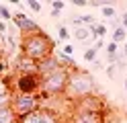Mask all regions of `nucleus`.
I'll return each mask as SVG.
<instances>
[{
  "label": "nucleus",
  "instance_id": "9b49d317",
  "mask_svg": "<svg viewBox=\"0 0 127 123\" xmlns=\"http://www.w3.org/2000/svg\"><path fill=\"white\" fill-rule=\"evenodd\" d=\"M37 64H39V76H47V74H51L53 70H58L62 66L55 55H49V57H45V60L37 62Z\"/></svg>",
  "mask_w": 127,
  "mask_h": 123
},
{
  "label": "nucleus",
  "instance_id": "72a5a7b5",
  "mask_svg": "<svg viewBox=\"0 0 127 123\" xmlns=\"http://www.w3.org/2000/svg\"><path fill=\"white\" fill-rule=\"evenodd\" d=\"M125 92H127V78H125Z\"/></svg>",
  "mask_w": 127,
  "mask_h": 123
},
{
  "label": "nucleus",
  "instance_id": "2eb2a0df",
  "mask_svg": "<svg viewBox=\"0 0 127 123\" xmlns=\"http://www.w3.org/2000/svg\"><path fill=\"white\" fill-rule=\"evenodd\" d=\"M125 39H127V31L123 27H119V29L113 31V41H115V43H123Z\"/></svg>",
  "mask_w": 127,
  "mask_h": 123
},
{
  "label": "nucleus",
  "instance_id": "b1692460",
  "mask_svg": "<svg viewBox=\"0 0 127 123\" xmlns=\"http://www.w3.org/2000/svg\"><path fill=\"white\" fill-rule=\"evenodd\" d=\"M6 68H8V64H6V60L2 55H0V80L4 78V72H6Z\"/></svg>",
  "mask_w": 127,
  "mask_h": 123
},
{
  "label": "nucleus",
  "instance_id": "423d86ee",
  "mask_svg": "<svg viewBox=\"0 0 127 123\" xmlns=\"http://www.w3.org/2000/svg\"><path fill=\"white\" fill-rule=\"evenodd\" d=\"M70 107H72L70 111H80V113H102L105 109H109L107 101L100 94H88V96L80 98V101L72 103Z\"/></svg>",
  "mask_w": 127,
  "mask_h": 123
},
{
  "label": "nucleus",
  "instance_id": "7ed1b4c3",
  "mask_svg": "<svg viewBox=\"0 0 127 123\" xmlns=\"http://www.w3.org/2000/svg\"><path fill=\"white\" fill-rule=\"evenodd\" d=\"M70 72H72V68L60 66V68L53 70L51 74L41 76V88H39L41 98H58V96H64V94H66L68 80H70Z\"/></svg>",
  "mask_w": 127,
  "mask_h": 123
},
{
  "label": "nucleus",
  "instance_id": "473e14b6",
  "mask_svg": "<svg viewBox=\"0 0 127 123\" xmlns=\"http://www.w3.org/2000/svg\"><path fill=\"white\" fill-rule=\"evenodd\" d=\"M123 55L127 57V45H123Z\"/></svg>",
  "mask_w": 127,
  "mask_h": 123
},
{
  "label": "nucleus",
  "instance_id": "aec40b11",
  "mask_svg": "<svg viewBox=\"0 0 127 123\" xmlns=\"http://www.w3.org/2000/svg\"><path fill=\"white\" fill-rule=\"evenodd\" d=\"M115 14H117V10L113 6H102V16H105V19H115Z\"/></svg>",
  "mask_w": 127,
  "mask_h": 123
},
{
  "label": "nucleus",
  "instance_id": "412c9836",
  "mask_svg": "<svg viewBox=\"0 0 127 123\" xmlns=\"http://www.w3.org/2000/svg\"><path fill=\"white\" fill-rule=\"evenodd\" d=\"M105 49H107V55H115V53L119 51V43L111 41V43H107V45H105Z\"/></svg>",
  "mask_w": 127,
  "mask_h": 123
},
{
  "label": "nucleus",
  "instance_id": "5701e85b",
  "mask_svg": "<svg viewBox=\"0 0 127 123\" xmlns=\"http://www.w3.org/2000/svg\"><path fill=\"white\" fill-rule=\"evenodd\" d=\"M29 8H31V10H33V12H41V2H37V0H29Z\"/></svg>",
  "mask_w": 127,
  "mask_h": 123
},
{
  "label": "nucleus",
  "instance_id": "dca6fc26",
  "mask_svg": "<svg viewBox=\"0 0 127 123\" xmlns=\"http://www.w3.org/2000/svg\"><path fill=\"white\" fill-rule=\"evenodd\" d=\"M0 21H4V23H12V12H10L4 4H0Z\"/></svg>",
  "mask_w": 127,
  "mask_h": 123
},
{
  "label": "nucleus",
  "instance_id": "cd10ccee",
  "mask_svg": "<svg viewBox=\"0 0 127 123\" xmlns=\"http://www.w3.org/2000/svg\"><path fill=\"white\" fill-rule=\"evenodd\" d=\"M92 47L98 51V49H102V47H105V41H102V39H94V45H92Z\"/></svg>",
  "mask_w": 127,
  "mask_h": 123
},
{
  "label": "nucleus",
  "instance_id": "bb28decb",
  "mask_svg": "<svg viewBox=\"0 0 127 123\" xmlns=\"http://www.w3.org/2000/svg\"><path fill=\"white\" fill-rule=\"evenodd\" d=\"M64 53H66V55H70V57H72V53H74V45H64Z\"/></svg>",
  "mask_w": 127,
  "mask_h": 123
},
{
  "label": "nucleus",
  "instance_id": "20e7f679",
  "mask_svg": "<svg viewBox=\"0 0 127 123\" xmlns=\"http://www.w3.org/2000/svg\"><path fill=\"white\" fill-rule=\"evenodd\" d=\"M39 107H43L41 94H23V92H12L10 94V109L17 115V119L27 117L29 113L37 111Z\"/></svg>",
  "mask_w": 127,
  "mask_h": 123
},
{
  "label": "nucleus",
  "instance_id": "c756f323",
  "mask_svg": "<svg viewBox=\"0 0 127 123\" xmlns=\"http://www.w3.org/2000/svg\"><path fill=\"white\" fill-rule=\"evenodd\" d=\"M76 8H82V6H88V2H86V0H74V2H72Z\"/></svg>",
  "mask_w": 127,
  "mask_h": 123
},
{
  "label": "nucleus",
  "instance_id": "1a4fd4ad",
  "mask_svg": "<svg viewBox=\"0 0 127 123\" xmlns=\"http://www.w3.org/2000/svg\"><path fill=\"white\" fill-rule=\"evenodd\" d=\"M12 25H14V29H19L23 33V35H29V33H37L39 31V25L33 19H29L25 12H14L12 14Z\"/></svg>",
  "mask_w": 127,
  "mask_h": 123
},
{
  "label": "nucleus",
  "instance_id": "4be33fe9",
  "mask_svg": "<svg viewBox=\"0 0 127 123\" xmlns=\"http://www.w3.org/2000/svg\"><path fill=\"white\" fill-rule=\"evenodd\" d=\"M78 19H80V25H88V27H90V25H94V23H96V21H94V16H92V14H82V16H78Z\"/></svg>",
  "mask_w": 127,
  "mask_h": 123
},
{
  "label": "nucleus",
  "instance_id": "a878e982",
  "mask_svg": "<svg viewBox=\"0 0 127 123\" xmlns=\"http://www.w3.org/2000/svg\"><path fill=\"white\" fill-rule=\"evenodd\" d=\"M0 33H2V39H4V35H6V33H8V23L0 21Z\"/></svg>",
  "mask_w": 127,
  "mask_h": 123
},
{
  "label": "nucleus",
  "instance_id": "6ab92c4d",
  "mask_svg": "<svg viewBox=\"0 0 127 123\" xmlns=\"http://www.w3.org/2000/svg\"><path fill=\"white\" fill-rule=\"evenodd\" d=\"M96 49H94V47H88V49H86V51H84V60L86 62H94V60H96Z\"/></svg>",
  "mask_w": 127,
  "mask_h": 123
},
{
  "label": "nucleus",
  "instance_id": "f704fd0d",
  "mask_svg": "<svg viewBox=\"0 0 127 123\" xmlns=\"http://www.w3.org/2000/svg\"><path fill=\"white\" fill-rule=\"evenodd\" d=\"M17 123H19V121H17Z\"/></svg>",
  "mask_w": 127,
  "mask_h": 123
},
{
  "label": "nucleus",
  "instance_id": "9d476101",
  "mask_svg": "<svg viewBox=\"0 0 127 123\" xmlns=\"http://www.w3.org/2000/svg\"><path fill=\"white\" fill-rule=\"evenodd\" d=\"M12 72H14V74H35V76H39V64L33 62V60H29L27 55L19 53L17 60H14Z\"/></svg>",
  "mask_w": 127,
  "mask_h": 123
},
{
  "label": "nucleus",
  "instance_id": "ddd939ff",
  "mask_svg": "<svg viewBox=\"0 0 127 123\" xmlns=\"http://www.w3.org/2000/svg\"><path fill=\"white\" fill-rule=\"evenodd\" d=\"M88 31H90V35L94 37V39H102L109 33V27L107 25H98V23H94V25H90L88 27Z\"/></svg>",
  "mask_w": 127,
  "mask_h": 123
},
{
  "label": "nucleus",
  "instance_id": "f8f14e48",
  "mask_svg": "<svg viewBox=\"0 0 127 123\" xmlns=\"http://www.w3.org/2000/svg\"><path fill=\"white\" fill-rule=\"evenodd\" d=\"M0 123H17V115L12 113L10 105L8 107H0Z\"/></svg>",
  "mask_w": 127,
  "mask_h": 123
},
{
  "label": "nucleus",
  "instance_id": "39448f33",
  "mask_svg": "<svg viewBox=\"0 0 127 123\" xmlns=\"http://www.w3.org/2000/svg\"><path fill=\"white\" fill-rule=\"evenodd\" d=\"M12 82L6 90L10 92H23V94H39V88H41V76H35V74H12Z\"/></svg>",
  "mask_w": 127,
  "mask_h": 123
},
{
  "label": "nucleus",
  "instance_id": "f257e3e1",
  "mask_svg": "<svg viewBox=\"0 0 127 123\" xmlns=\"http://www.w3.org/2000/svg\"><path fill=\"white\" fill-rule=\"evenodd\" d=\"M53 49H55V43L43 29H39L37 33H29V35L21 37V53L27 55L33 62H41L45 57L53 55Z\"/></svg>",
  "mask_w": 127,
  "mask_h": 123
},
{
  "label": "nucleus",
  "instance_id": "f3484780",
  "mask_svg": "<svg viewBox=\"0 0 127 123\" xmlns=\"http://www.w3.org/2000/svg\"><path fill=\"white\" fill-rule=\"evenodd\" d=\"M58 37H60L62 41H68V39H70V31H68L66 25H60V27H58Z\"/></svg>",
  "mask_w": 127,
  "mask_h": 123
},
{
  "label": "nucleus",
  "instance_id": "7c9ffc66",
  "mask_svg": "<svg viewBox=\"0 0 127 123\" xmlns=\"http://www.w3.org/2000/svg\"><path fill=\"white\" fill-rule=\"evenodd\" d=\"M121 27L127 31V12H123V14H121Z\"/></svg>",
  "mask_w": 127,
  "mask_h": 123
},
{
  "label": "nucleus",
  "instance_id": "c85d7f7f",
  "mask_svg": "<svg viewBox=\"0 0 127 123\" xmlns=\"http://www.w3.org/2000/svg\"><path fill=\"white\" fill-rule=\"evenodd\" d=\"M115 70H117V66H109V68H107V76L109 78H115Z\"/></svg>",
  "mask_w": 127,
  "mask_h": 123
},
{
  "label": "nucleus",
  "instance_id": "6e6552de",
  "mask_svg": "<svg viewBox=\"0 0 127 123\" xmlns=\"http://www.w3.org/2000/svg\"><path fill=\"white\" fill-rule=\"evenodd\" d=\"M111 109H105L102 113H80V111H70L68 123H107V115Z\"/></svg>",
  "mask_w": 127,
  "mask_h": 123
},
{
  "label": "nucleus",
  "instance_id": "f03ea898",
  "mask_svg": "<svg viewBox=\"0 0 127 123\" xmlns=\"http://www.w3.org/2000/svg\"><path fill=\"white\" fill-rule=\"evenodd\" d=\"M94 90H96V82H94L92 74L86 72V70H82V68H72L64 98L72 105V103L80 101V98L88 96V94H94Z\"/></svg>",
  "mask_w": 127,
  "mask_h": 123
},
{
  "label": "nucleus",
  "instance_id": "a211bd4d",
  "mask_svg": "<svg viewBox=\"0 0 127 123\" xmlns=\"http://www.w3.org/2000/svg\"><path fill=\"white\" fill-rule=\"evenodd\" d=\"M10 90H4V92H0V107H8L10 105Z\"/></svg>",
  "mask_w": 127,
  "mask_h": 123
},
{
  "label": "nucleus",
  "instance_id": "393cba45",
  "mask_svg": "<svg viewBox=\"0 0 127 123\" xmlns=\"http://www.w3.org/2000/svg\"><path fill=\"white\" fill-rule=\"evenodd\" d=\"M64 6H66V4H64L62 0H55V2H51V10L60 12V10H64Z\"/></svg>",
  "mask_w": 127,
  "mask_h": 123
},
{
  "label": "nucleus",
  "instance_id": "4468645a",
  "mask_svg": "<svg viewBox=\"0 0 127 123\" xmlns=\"http://www.w3.org/2000/svg\"><path fill=\"white\" fill-rule=\"evenodd\" d=\"M74 37H76L78 41H84V39H88V37H90V31H88V27H84V25L76 27V29H74Z\"/></svg>",
  "mask_w": 127,
  "mask_h": 123
},
{
  "label": "nucleus",
  "instance_id": "0eeeda50",
  "mask_svg": "<svg viewBox=\"0 0 127 123\" xmlns=\"http://www.w3.org/2000/svg\"><path fill=\"white\" fill-rule=\"evenodd\" d=\"M19 123H62L60 119V115L55 113L53 109H49V107H39L37 111L33 113H29L27 117H23V119H17Z\"/></svg>",
  "mask_w": 127,
  "mask_h": 123
},
{
  "label": "nucleus",
  "instance_id": "2f4dec72",
  "mask_svg": "<svg viewBox=\"0 0 127 123\" xmlns=\"http://www.w3.org/2000/svg\"><path fill=\"white\" fill-rule=\"evenodd\" d=\"M92 64H94V68H96V70H100V68H102V64H100V62H98V60H94V62H92Z\"/></svg>",
  "mask_w": 127,
  "mask_h": 123
}]
</instances>
